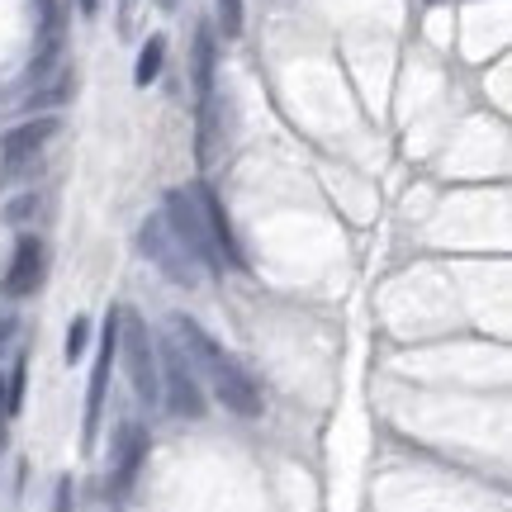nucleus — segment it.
Instances as JSON below:
<instances>
[{"instance_id": "obj_15", "label": "nucleus", "mask_w": 512, "mask_h": 512, "mask_svg": "<svg viewBox=\"0 0 512 512\" xmlns=\"http://www.w3.org/2000/svg\"><path fill=\"white\" fill-rule=\"evenodd\" d=\"M24 375H29V361H19L15 375H10V389H5V413H19V403H24Z\"/></svg>"}, {"instance_id": "obj_10", "label": "nucleus", "mask_w": 512, "mask_h": 512, "mask_svg": "<svg viewBox=\"0 0 512 512\" xmlns=\"http://www.w3.org/2000/svg\"><path fill=\"white\" fill-rule=\"evenodd\" d=\"M195 190V200H200V209H204V219H209V228H214V238H219V247H223V261L228 266H247V256H242V247H238V238H233V223H228V214H223V204H219V195L209 190L204 181H195L190 185Z\"/></svg>"}, {"instance_id": "obj_20", "label": "nucleus", "mask_w": 512, "mask_h": 512, "mask_svg": "<svg viewBox=\"0 0 512 512\" xmlns=\"http://www.w3.org/2000/svg\"><path fill=\"white\" fill-rule=\"evenodd\" d=\"M162 5H176V0H162Z\"/></svg>"}, {"instance_id": "obj_11", "label": "nucleus", "mask_w": 512, "mask_h": 512, "mask_svg": "<svg viewBox=\"0 0 512 512\" xmlns=\"http://www.w3.org/2000/svg\"><path fill=\"white\" fill-rule=\"evenodd\" d=\"M195 91H200V100L214 95V29L209 24L195 29Z\"/></svg>"}, {"instance_id": "obj_17", "label": "nucleus", "mask_w": 512, "mask_h": 512, "mask_svg": "<svg viewBox=\"0 0 512 512\" xmlns=\"http://www.w3.org/2000/svg\"><path fill=\"white\" fill-rule=\"evenodd\" d=\"M29 209H38V195H24V200H15V204H10V219H24Z\"/></svg>"}, {"instance_id": "obj_18", "label": "nucleus", "mask_w": 512, "mask_h": 512, "mask_svg": "<svg viewBox=\"0 0 512 512\" xmlns=\"http://www.w3.org/2000/svg\"><path fill=\"white\" fill-rule=\"evenodd\" d=\"M15 332H19V323L15 318H0V351L10 347V342H15Z\"/></svg>"}, {"instance_id": "obj_13", "label": "nucleus", "mask_w": 512, "mask_h": 512, "mask_svg": "<svg viewBox=\"0 0 512 512\" xmlns=\"http://www.w3.org/2000/svg\"><path fill=\"white\" fill-rule=\"evenodd\" d=\"M86 342H91V318H72V328H67V366L81 361Z\"/></svg>"}, {"instance_id": "obj_4", "label": "nucleus", "mask_w": 512, "mask_h": 512, "mask_svg": "<svg viewBox=\"0 0 512 512\" xmlns=\"http://www.w3.org/2000/svg\"><path fill=\"white\" fill-rule=\"evenodd\" d=\"M114 361H124L128 380H133V394L143 403L162 399V380H157V342L147 337V323L138 313L119 309V347H114Z\"/></svg>"}, {"instance_id": "obj_2", "label": "nucleus", "mask_w": 512, "mask_h": 512, "mask_svg": "<svg viewBox=\"0 0 512 512\" xmlns=\"http://www.w3.org/2000/svg\"><path fill=\"white\" fill-rule=\"evenodd\" d=\"M162 219L200 271L223 275V266H228V261H223V247H219V238H214V228H209V219H204V209H200V200H195L190 185H185V190H166Z\"/></svg>"}, {"instance_id": "obj_3", "label": "nucleus", "mask_w": 512, "mask_h": 512, "mask_svg": "<svg viewBox=\"0 0 512 512\" xmlns=\"http://www.w3.org/2000/svg\"><path fill=\"white\" fill-rule=\"evenodd\" d=\"M157 380H162V399L176 418H204V389H200V375L190 366V356L181 351V342L166 332L157 342Z\"/></svg>"}, {"instance_id": "obj_16", "label": "nucleus", "mask_w": 512, "mask_h": 512, "mask_svg": "<svg viewBox=\"0 0 512 512\" xmlns=\"http://www.w3.org/2000/svg\"><path fill=\"white\" fill-rule=\"evenodd\" d=\"M76 508V489H72V475L57 479V494H53V512H72Z\"/></svg>"}, {"instance_id": "obj_19", "label": "nucleus", "mask_w": 512, "mask_h": 512, "mask_svg": "<svg viewBox=\"0 0 512 512\" xmlns=\"http://www.w3.org/2000/svg\"><path fill=\"white\" fill-rule=\"evenodd\" d=\"M76 5H81V15H86V19H91L95 10H100V0H76Z\"/></svg>"}, {"instance_id": "obj_5", "label": "nucleus", "mask_w": 512, "mask_h": 512, "mask_svg": "<svg viewBox=\"0 0 512 512\" xmlns=\"http://www.w3.org/2000/svg\"><path fill=\"white\" fill-rule=\"evenodd\" d=\"M138 247H143V256L166 275V280H176V285H185V290H195V285H200V266H195L190 252L176 242V233L166 228L162 214H157V219H147L143 228H138Z\"/></svg>"}, {"instance_id": "obj_9", "label": "nucleus", "mask_w": 512, "mask_h": 512, "mask_svg": "<svg viewBox=\"0 0 512 512\" xmlns=\"http://www.w3.org/2000/svg\"><path fill=\"white\" fill-rule=\"evenodd\" d=\"M38 280H43V242L19 238L15 261H10V271H5V294H34Z\"/></svg>"}, {"instance_id": "obj_12", "label": "nucleus", "mask_w": 512, "mask_h": 512, "mask_svg": "<svg viewBox=\"0 0 512 512\" xmlns=\"http://www.w3.org/2000/svg\"><path fill=\"white\" fill-rule=\"evenodd\" d=\"M162 57H166V38H162V34H152V38L143 43V53H138L133 81H138V86H152V81H157V72H162Z\"/></svg>"}, {"instance_id": "obj_8", "label": "nucleus", "mask_w": 512, "mask_h": 512, "mask_svg": "<svg viewBox=\"0 0 512 512\" xmlns=\"http://www.w3.org/2000/svg\"><path fill=\"white\" fill-rule=\"evenodd\" d=\"M53 133H57V119H34V124H19L15 133H5V143H0V181H15L19 171L43 152V143Z\"/></svg>"}, {"instance_id": "obj_6", "label": "nucleus", "mask_w": 512, "mask_h": 512, "mask_svg": "<svg viewBox=\"0 0 512 512\" xmlns=\"http://www.w3.org/2000/svg\"><path fill=\"white\" fill-rule=\"evenodd\" d=\"M114 347H119V309H110L105 313V323H100V351H95L91 389H86V422H81V446H86V451L95 446V432H100L105 389H110V370H114Z\"/></svg>"}, {"instance_id": "obj_1", "label": "nucleus", "mask_w": 512, "mask_h": 512, "mask_svg": "<svg viewBox=\"0 0 512 512\" xmlns=\"http://www.w3.org/2000/svg\"><path fill=\"white\" fill-rule=\"evenodd\" d=\"M166 332L181 342V351L190 356L195 375L209 380L214 399H219L228 413H238V418H261V408H266V403H261V384H256L252 375H247V370H242L238 361H233V356H228V351L195 323V318H181V313H176V318L166 323Z\"/></svg>"}, {"instance_id": "obj_7", "label": "nucleus", "mask_w": 512, "mask_h": 512, "mask_svg": "<svg viewBox=\"0 0 512 512\" xmlns=\"http://www.w3.org/2000/svg\"><path fill=\"white\" fill-rule=\"evenodd\" d=\"M143 460H147V427L124 422L119 437H114V451H110V494L114 498H124L128 489H133V479H138V470H143Z\"/></svg>"}, {"instance_id": "obj_14", "label": "nucleus", "mask_w": 512, "mask_h": 512, "mask_svg": "<svg viewBox=\"0 0 512 512\" xmlns=\"http://www.w3.org/2000/svg\"><path fill=\"white\" fill-rule=\"evenodd\" d=\"M219 29H223V38L242 34V0H219Z\"/></svg>"}]
</instances>
